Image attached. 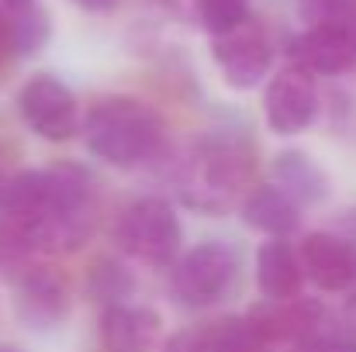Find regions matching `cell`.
I'll return each instance as SVG.
<instances>
[{"label":"cell","mask_w":356,"mask_h":352,"mask_svg":"<svg viewBox=\"0 0 356 352\" xmlns=\"http://www.w3.org/2000/svg\"><path fill=\"white\" fill-rule=\"evenodd\" d=\"M252 169H256V145L249 135L236 128L211 131L184 159L180 194L191 208L222 215L252 190L249 187Z\"/></svg>","instance_id":"cell-1"},{"label":"cell","mask_w":356,"mask_h":352,"mask_svg":"<svg viewBox=\"0 0 356 352\" xmlns=\"http://www.w3.org/2000/svg\"><path fill=\"white\" fill-rule=\"evenodd\" d=\"M28 3H35V0H3V7H10V10H21V7H28Z\"/></svg>","instance_id":"cell-26"},{"label":"cell","mask_w":356,"mask_h":352,"mask_svg":"<svg viewBox=\"0 0 356 352\" xmlns=\"http://www.w3.org/2000/svg\"><path fill=\"white\" fill-rule=\"evenodd\" d=\"M131 290H135V280H131V273L121 266L118 259L101 255V259L90 262V269H87V294H90L97 304H104V308L124 304V297H128Z\"/></svg>","instance_id":"cell-17"},{"label":"cell","mask_w":356,"mask_h":352,"mask_svg":"<svg viewBox=\"0 0 356 352\" xmlns=\"http://www.w3.org/2000/svg\"><path fill=\"white\" fill-rule=\"evenodd\" d=\"M238 252L229 242H201L173 262L170 287L173 297L187 308L218 304L238 280Z\"/></svg>","instance_id":"cell-4"},{"label":"cell","mask_w":356,"mask_h":352,"mask_svg":"<svg viewBox=\"0 0 356 352\" xmlns=\"http://www.w3.org/2000/svg\"><path fill=\"white\" fill-rule=\"evenodd\" d=\"M197 17L211 35H225L249 21V0H197Z\"/></svg>","instance_id":"cell-19"},{"label":"cell","mask_w":356,"mask_h":352,"mask_svg":"<svg viewBox=\"0 0 356 352\" xmlns=\"http://www.w3.org/2000/svg\"><path fill=\"white\" fill-rule=\"evenodd\" d=\"M249 321L259 328L266 342H301L305 335L325 328V308L318 301L291 297V301H270L266 308H256Z\"/></svg>","instance_id":"cell-12"},{"label":"cell","mask_w":356,"mask_h":352,"mask_svg":"<svg viewBox=\"0 0 356 352\" xmlns=\"http://www.w3.org/2000/svg\"><path fill=\"white\" fill-rule=\"evenodd\" d=\"M0 352H21V349H14V346H0Z\"/></svg>","instance_id":"cell-27"},{"label":"cell","mask_w":356,"mask_h":352,"mask_svg":"<svg viewBox=\"0 0 356 352\" xmlns=\"http://www.w3.org/2000/svg\"><path fill=\"white\" fill-rule=\"evenodd\" d=\"M266 346L270 342L249 318H225L177 332L166 342V352H266Z\"/></svg>","instance_id":"cell-11"},{"label":"cell","mask_w":356,"mask_h":352,"mask_svg":"<svg viewBox=\"0 0 356 352\" xmlns=\"http://www.w3.org/2000/svg\"><path fill=\"white\" fill-rule=\"evenodd\" d=\"M339 328H343V332L356 342V294L346 301V308L339 311Z\"/></svg>","instance_id":"cell-23"},{"label":"cell","mask_w":356,"mask_h":352,"mask_svg":"<svg viewBox=\"0 0 356 352\" xmlns=\"http://www.w3.org/2000/svg\"><path fill=\"white\" fill-rule=\"evenodd\" d=\"M263 111L266 124L277 135H298L318 117V87L315 76L305 73L301 66L280 69L263 94Z\"/></svg>","instance_id":"cell-7"},{"label":"cell","mask_w":356,"mask_h":352,"mask_svg":"<svg viewBox=\"0 0 356 352\" xmlns=\"http://www.w3.org/2000/svg\"><path fill=\"white\" fill-rule=\"evenodd\" d=\"M256 283H259L266 301H291V297H298L301 283H305L301 255L284 238H270L256 252Z\"/></svg>","instance_id":"cell-14"},{"label":"cell","mask_w":356,"mask_h":352,"mask_svg":"<svg viewBox=\"0 0 356 352\" xmlns=\"http://www.w3.org/2000/svg\"><path fill=\"white\" fill-rule=\"evenodd\" d=\"M17 111L21 121L45 142H66L80 131V108L73 90L52 76V73H38L31 76L21 94H17Z\"/></svg>","instance_id":"cell-5"},{"label":"cell","mask_w":356,"mask_h":352,"mask_svg":"<svg viewBox=\"0 0 356 352\" xmlns=\"http://www.w3.org/2000/svg\"><path fill=\"white\" fill-rule=\"evenodd\" d=\"M0 190H3V180H0Z\"/></svg>","instance_id":"cell-28"},{"label":"cell","mask_w":356,"mask_h":352,"mask_svg":"<svg viewBox=\"0 0 356 352\" xmlns=\"http://www.w3.org/2000/svg\"><path fill=\"white\" fill-rule=\"evenodd\" d=\"M242 221L256 232L270 235V238H284L298 228L301 204L294 197H287L277 183H263L242 197Z\"/></svg>","instance_id":"cell-15"},{"label":"cell","mask_w":356,"mask_h":352,"mask_svg":"<svg viewBox=\"0 0 356 352\" xmlns=\"http://www.w3.org/2000/svg\"><path fill=\"white\" fill-rule=\"evenodd\" d=\"M14 315L24 328L31 332H52L66 321L70 315V290L66 280L56 269L45 266H28L24 273H17V287H14Z\"/></svg>","instance_id":"cell-8"},{"label":"cell","mask_w":356,"mask_h":352,"mask_svg":"<svg viewBox=\"0 0 356 352\" xmlns=\"http://www.w3.org/2000/svg\"><path fill=\"white\" fill-rule=\"evenodd\" d=\"M180 242H184L180 218L163 197L131 201L115 221V245L124 255L149 266H166L180 252Z\"/></svg>","instance_id":"cell-3"},{"label":"cell","mask_w":356,"mask_h":352,"mask_svg":"<svg viewBox=\"0 0 356 352\" xmlns=\"http://www.w3.org/2000/svg\"><path fill=\"white\" fill-rule=\"evenodd\" d=\"M211 56H215L222 80L232 90H252L256 83L266 80V73L273 66V42L259 24L245 21L225 35H215Z\"/></svg>","instance_id":"cell-6"},{"label":"cell","mask_w":356,"mask_h":352,"mask_svg":"<svg viewBox=\"0 0 356 352\" xmlns=\"http://www.w3.org/2000/svg\"><path fill=\"white\" fill-rule=\"evenodd\" d=\"M70 3H76V7L87 10V14H108V10L118 7V0H70Z\"/></svg>","instance_id":"cell-24"},{"label":"cell","mask_w":356,"mask_h":352,"mask_svg":"<svg viewBox=\"0 0 356 352\" xmlns=\"http://www.w3.org/2000/svg\"><path fill=\"white\" fill-rule=\"evenodd\" d=\"M291 352H356V342L339 325H325V328L305 335L301 342H294Z\"/></svg>","instance_id":"cell-21"},{"label":"cell","mask_w":356,"mask_h":352,"mask_svg":"<svg viewBox=\"0 0 356 352\" xmlns=\"http://www.w3.org/2000/svg\"><path fill=\"white\" fill-rule=\"evenodd\" d=\"M159 315L145 304H111L101 315L104 352H149L159 339Z\"/></svg>","instance_id":"cell-13"},{"label":"cell","mask_w":356,"mask_h":352,"mask_svg":"<svg viewBox=\"0 0 356 352\" xmlns=\"http://www.w3.org/2000/svg\"><path fill=\"white\" fill-rule=\"evenodd\" d=\"M3 52H10V21L0 10V59H3Z\"/></svg>","instance_id":"cell-25"},{"label":"cell","mask_w":356,"mask_h":352,"mask_svg":"<svg viewBox=\"0 0 356 352\" xmlns=\"http://www.w3.org/2000/svg\"><path fill=\"white\" fill-rule=\"evenodd\" d=\"M87 149L121 169L152 159L163 145V117L138 97H104L83 121Z\"/></svg>","instance_id":"cell-2"},{"label":"cell","mask_w":356,"mask_h":352,"mask_svg":"<svg viewBox=\"0 0 356 352\" xmlns=\"http://www.w3.org/2000/svg\"><path fill=\"white\" fill-rule=\"evenodd\" d=\"M49 35H52V24L38 3L14 10V17H10V52L14 56H35L49 42Z\"/></svg>","instance_id":"cell-18"},{"label":"cell","mask_w":356,"mask_h":352,"mask_svg":"<svg viewBox=\"0 0 356 352\" xmlns=\"http://www.w3.org/2000/svg\"><path fill=\"white\" fill-rule=\"evenodd\" d=\"M298 255H301L305 276L318 290L339 294V290H350L356 283V242L346 235L312 232L301 242Z\"/></svg>","instance_id":"cell-10"},{"label":"cell","mask_w":356,"mask_h":352,"mask_svg":"<svg viewBox=\"0 0 356 352\" xmlns=\"http://www.w3.org/2000/svg\"><path fill=\"white\" fill-rule=\"evenodd\" d=\"M301 14L312 24H356V0H301Z\"/></svg>","instance_id":"cell-20"},{"label":"cell","mask_w":356,"mask_h":352,"mask_svg":"<svg viewBox=\"0 0 356 352\" xmlns=\"http://www.w3.org/2000/svg\"><path fill=\"white\" fill-rule=\"evenodd\" d=\"M156 7H163L166 14L173 17H187V14H197V0H152Z\"/></svg>","instance_id":"cell-22"},{"label":"cell","mask_w":356,"mask_h":352,"mask_svg":"<svg viewBox=\"0 0 356 352\" xmlns=\"http://www.w3.org/2000/svg\"><path fill=\"white\" fill-rule=\"evenodd\" d=\"M273 183L298 204H318L329 197L325 169L308 152H298V149H287L273 159Z\"/></svg>","instance_id":"cell-16"},{"label":"cell","mask_w":356,"mask_h":352,"mask_svg":"<svg viewBox=\"0 0 356 352\" xmlns=\"http://www.w3.org/2000/svg\"><path fill=\"white\" fill-rule=\"evenodd\" d=\"M291 62L312 76H339L356 66V24H308L287 49Z\"/></svg>","instance_id":"cell-9"}]
</instances>
